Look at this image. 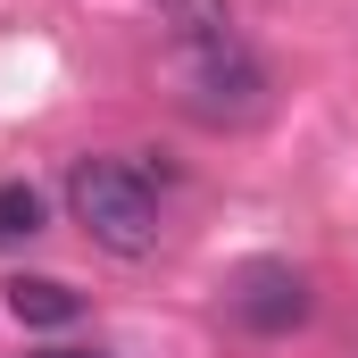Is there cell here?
<instances>
[{"mask_svg":"<svg viewBox=\"0 0 358 358\" xmlns=\"http://www.w3.org/2000/svg\"><path fill=\"white\" fill-rule=\"evenodd\" d=\"M67 208L108 259H150L167 217H159V183L134 159H76L67 167Z\"/></svg>","mask_w":358,"mask_h":358,"instance_id":"obj_1","label":"cell"},{"mask_svg":"<svg viewBox=\"0 0 358 358\" xmlns=\"http://www.w3.org/2000/svg\"><path fill=\"white\" fill-rule=\"evenodd\" d=\"M176 100L200 117V125H259L267 117V67L225 34H192L176 42Z\"/></svg>","mask_w":358,"mask_h":358,"instance_id":"obj_2","label":"cell"},{"mask_svg":"<svg viewBox=\"0 0 358 358\" xmlns=\"http://www.w3.org/2000/svg\"><path fill=\"white\" fill-rule=\"evenodd\" d=\"M234 317H242L250 334H292V325H308V275L283 267V259L242 267V283H234Z\"/></svg>","mask_w":358,"mask_h":358,"instance_id":"obj_3","label":"cell"},{"mask_svg":"<svg viewBox=\"0 0 358 358\" xmlns=\"http://www.w3.org/2000/svg\"><path fill=\"white\" fill-rule=\"evenodd\" d=\"M8 308H17V325H76L84 317V292L59 283V275H17L8 283Z\"/></svg>","mask_w":358,"mask_h":358,"instance_id":"obj_4","label":"cell"},{"mask_svg":"<svg viewBox=\"0 0 358 358\" xmlns=\"http://www.w3.org/2000/svg\"><path fill=\"white\" fill-rule=\"evenodd\" d=\"M42 234V192L25 176H8L0 183V250H17V242H34Z\"/></svg>","mask_w":358,"mask_h":358,"instance_id":"obj_5","label":"cell"},{"mask_svg":"<svg viewBox=\"0 0 358 358\" xmlns=\"http://www.w3.org/2000/svg\"><path fill=\"white\" fill-rule=\"evenodd\" d=\"M25 358H92V350H25Z\"/></svg>","mask_w":358,"mask_h":358,"instance_id":"obj_6","label":"cell"}]
</instances>
